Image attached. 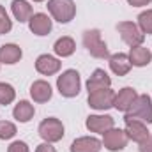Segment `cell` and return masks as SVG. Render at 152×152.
<instances>
[{
	"mask_svg": "<svg viewBox=\"0 0 152 152\" xmlns=\"http://www.w3.org/2000/svg\"><path fill=\"white\" fill-rule=\"evenodd\" d=\"M124 120H140L143 124H152V99L149 94H140L133 106L126 112Z\"/></svg>",
	"mask_w": 152,
	"mask_h": 152,
	"instance_id": "6da1fadb",
	"label": "cell"
},
{
	"mask_svg": "<svg viewBox=\"0 0 152 152\" xmlns=\"http://www.w3.org/2000/svg\"><path fill=\"white\" fill-rule=\"evenodd\" d=\"M57 90L62 97H76L81 90V78L76 69H67L57 78Z\"/></svg>",
	"mask_w": 152,
	"mask_h": 152,
	"instance_id": "7a4b0ae2",
	"label": "cell"
},
{
	"mask_svg": "<svg viewBox=\"0 0 152 152\" xmlns=\"http://www.w3.org/2000/svg\"><path fill=\"white\" fill-rule=\"evenodd\" d=\"M83 46L94 58H110V51L106 42L101 39V32L97 28H88L83 32Z\"/></svg>",
	"mask_w": 152,
	"mask_h": 152,
	"instance_id": "3957f363",
	"label": "cell"
},
{
	"mask_svg": "<svg viewBox=\"0 0 152 152\" xmlns=\"http://www.w3.org/2000/svg\"><path fill=\"white\" fill-rule=\"evenodd\" d=\"M48 11L51 18L58 23H69L76 16L75 0H48Z\"/></svg>",
	"mask_w": 152,
	"mask_h": 152,
	"instance_id": "277c9868",
	"label": "cell"
},
{
	"mask_svg": "<svg viewBox=\"0 0 152 152\" xmlns=\"http://www.w3.org/2000/svg\"><path fill=\"white\" fill-rule=\"evenodd\" d=\"M39 136L44 140V142H50V143H55V142H60L66 134V129H64V124L62 120H58L57 117H48L44 118L41 124H39Z\"/></svg>",
	"mask_w": 152,
	"mask_h": 152,
	"instance_id": "5b68a950",
	"label": "cell"
},
{
	"mask_svg": "<svg viewBox=\"0 0 152 152\" xmlns=\"http://www.w3.org/2000/svg\"><path fill=\"white\" fill-rule=\"evenodd\" d=\"M117 30H118V34H120V37L122 41L127 44V46H140V44H143V41H145V34L140 30V27L136 25V23H133V21H120V23H117Z\"/></svg>",
	"mask_w": 152,
	"mask_h": 152,
	"instance_id": "8992f818",
	"label": "cell"
},
{
	"mask_svg": "<svg viewBox=\"0 0 152 152\" xmlns=\"http://www.w3.org/2000/svg\"><path fill=\"white\" fill-rule=\"evenodd\" d=\"M113 101H115V92L112 90V87L88 92V99H87L88 106L97 110V112H104V110L113 108Z\"/></svg>",
	"mask_w": 152,
	"mask_h": 152,
	"instance_id": "52a82bcc",
	"label": "cell"
},
{
	"mask_svg": "<svg viewBox=\"0 0 152 152\" xmlns=\"http://www.w3.org/2000/svg\"><path fill=\"white\" fill-rule=\"evenodd\" d=\"M101 142H103V147H104L106 151L118 152V151H124V149H126L129 138H127V134H126L124 129L112 127V129H108V131L103 134V140H101Z\"/></svg>",
	"mask_w": 152,
	"mask_h": 152,
	"instance_id": "ba28073f",
	"label": "cell"
},
{
	"mask_svg": "<svg viewBox=\"0 0 152 152\" xmlns=\"http://www.w3.org/2000/svg\"><path fill=\"white\" fill-rule=\"evenodd\" d=\"M28 28L32 34H36L39 37L48 36L53 28V20L46 12H34L32 18L28 20Z\"/></svg>",
	"mask_w": 152,
	"mask_h": 152,
	"instance_id": "9c48e42d",
	"label": "cell"
},
{
	"mask_svg": "<svg viewBox=\"0 0 152 152\" xmlns=\"http://www.w3.org/2000/svg\"><path fill=\"white\" fill-rule=\"evenodd\" d=\"M85 126L90 133L104 134L108 129L115 127V118L112 115H88L85 120Z\"/></svg>",
	"mask_w": 152,
	"mask_h": 152,
	"instance_id": "30bf717a",
	"label": "cell"
},
{
	"mask_svg": "<svg viewBox=\"0 0 152 152\" xmlns=\"http://www.w3.org/2000/svg\"><path fill=\"white\" fill-rule=\"evenodd\" d=\"M60 67H62V62H60L57 57L48 55V53L39 55L37 60H36V71H37L39 75H42V76L57 75V73L60 71Z\"/></svg>",
	"mask_w": 152,
	"mask_h": 152,
	"instance_id": "8fae6325",
	"label": "cell"
},
{
	"mask_svg": "<svg viewBox=\"0 0 152 152\" xmlns=\"http://www.w3.org/2000/svg\"><path fill=\"white\" fill-rule=\"evenodd\" d=\"M136 97H138V92L133 87H124V88L118 90V94H115L113 108L118 110V112H122V113H126L133 106V103L136 101Z\"/></svg>",
	"mask_w": 152,
	"mask_h": 152,
	"instance_id": "7c38bea8",
	"label": "cell"
},
{
	"mask_svg": "<svg viewBox=\"0 0 152 152\" xmlns=\"http://www.w3.org/2000/svg\"><path fill=\"white\" fill-rule=\"evenodd\" d=\"M124 122H126L124 131H126L127 138L133 140L134 143H142V142L151 134L149 129H147V124H143V122H140V120H124Z\"/></svg>",
	"mask_w": 152,
	"mask_h": 152,
	"instance_id": "4fadbf2b",
	"label": "cell"
},
{
	"mask_svg": "<svg viewBox=\"0 0 152 152\" xmlns=\"http://www.w3.org/2000/svg\"><path fill=\"white\" fill-rule=\"evenodd\" d=\"M103 142L96 136H80L71 143V152H99Z\"/></svg>",
	"mask_w": 152,
	"mask_h": 152,
	"instance_id": "5bb4252c",
	"label": "cell"
},
{
	"mask_svg": "<svg viewBox=\"0 0 152 152\" xmlns=\"http://www.w3.org/2000/svg\"><path fill=\"white\" fill-rule=\"evenodd\" d=\"M23 57V51L18 44L14 42H7V44H2L0 46V64H5V66H14L21 60Z\"/></svg>",
	"mask_w": 152,
	"mask_h": 152,
	"instance_id": "9a60e30c",
	"label": "cell"
},
{
	"mask_svg": "<svg viewBox=\"0 0 152 152\" xmlns=\"http://www.w3.org/2000/svg\"><path fill=\"white\" fill-rule=\"evenodd\" d=\"M51 96H53V90L46 80H36L30 85V97L34 99V103H48Z\"/></svg>",
	"mask_w": 152,
	"mask_h": 152,
	"instance_id": "2e32d148",
	"label": "cell"
},
{
	"mask_svg": "<svg viewBox=\"0 0 152 152\" xmlns=\"http://www.w3.org/2000/svg\"><path fill=\"white\" fill-rule=\"evenodd\" d=\"M108 64H110L112 73L117 75V76H126L131 71V67H133L127 53H115V55H110Z\"/></svg>",
	"mask_w": 152,
	"mask_h": 152,
	"instance_id": "e0dca14e",
	"label": "cell"
},
{
	"mask_svg": "<svg viewBox=\"0 0 152 152\" xmlns=\"http://www.w3.org/2000/svg\"><path fill=\"white\" fill-rule=\"evenodd\" d=\"M129 60H131V66H134V67H145V66H149L152 60V53L149 48H145V46H133L131 50H129Z\"/></svg>",
	"mask_w": 152,
	"mask_h": 152,
	"instance_id": "ac0fdd59",
	"label": "cell"
},
{
	"mask_svg": "<svg viewBox=\"0 0 152 152\" xmlns=\"http://www.w3.org/2000/svg\"><path fill=\"white\" fill-rule=\"evenodd\" d=\"M112 87V78L108 76V73L104 69H96L90 78L87 80V90L94 92V90H101V88H108Z\"/></svg>",
	"mask_w": 152,
	"mask_h": 152,
	"instance_id": "d6986e66",
	"label": "cell"
},
{
	"mask_svg": "<svg viewBox=\"0 0 152 152\" xmlns=\"http://www.w3.org/2000/svg\"><path fill=\"white\" fill-rule=\"evenodd\" d=\"M11 12H12V16H14L16 21H20V23H28V20H30L32 14H34V9H32V5H30L27 0H12V4H11Z\"/></svg>",
	"mask_w": 152,
	"mask_h": 152,
	"instance_id": "ffe728a7",
	"label": "cell"
},
{
	"mask_svg": "<svg viewBox=\"0 0 152 152\" xmlns=\"http://www.w3.org/2000/svg\"><path fill=\"white\" fill-rule=\"evenodd\" d=\"M34 115H36V108H34V104L32 103H28V101H18L16 104H14V108H12V117L18 120V122H21V124H27V122H30L32 118H34Z\"/></svg>",
	"mask_w": 152,
	"mask_h": 152,
	"instance_id": "44dd1931",
	"label": "cell"
},
{
	"mask_svg": "<svg viewBox=\"0 0 152 152\" xmlns=\"http://www.w3.org/2000/svg\"><path fill=\"white\" fill-rule=\"evenodd\" d=\"M53 51H55V55H57V57H62V58L71 57V55L76 51L75 39L69 37V36H62L60 39H57V41H55V44H53Z\"/></svg>",
	"mask_w": 152,
	"mask_h": 152,
	"instance_id": "7402d4cb",
	"label": "cell"
},
{
	"mask_svg": "<svg viewBox=\"0 0 152 152\" xmlns=\"http://www.w3.org/2000/svg\"><path fill=\"white\" fill-rule=\"evenodd\" d=\"M16 99V90L11 83H5V81H0V104L7 106L11 104L12 101Z\"/></svg>",
	"mask_w": 152,
	"mask_h": 152,
	"instance_id": "603a6c76",
	"label": "cell"
},
{
	"mask_svg": "<svg viewBox=\"0 0 152 152\" xmlns=\"http://www.w3.org/2000/svg\"><path fill=\"white\" fill-rule=\"evenodd\" d=\"M138 27L143 34L152 36V9H147L138 14Z\"/></svg>",
	"mask_w": 152,
	"mask_h": 152,
	"instance_id": "cb8c5ba5",
	"label": "cell"
},
{
	"mask_svg": "<svg viewBox=\"0 0 152 152\" xmlns=\"http://www.w3.org/2000/svg\"><path fill=\"white\" fill-rule=\"evenodd\" d=\"M18 133L16 126L9 120H0V140H11Z\"/></svg>",
	"mask_w": 152,
	"mask_h": 152,
	"instance_id": "d4e9b609",
	"label": "cell"
},
{
	"mask_svg": "<svg viewBox=\"0 0 152 152\" xmlns=\"http://www.w3.org/2000/svg\"><path fill=\"white\" fill-rule=\"evenodd\" d=\"M11 30H12V20L9 18L5 7L0 5V36L2 34H9Z\"/></svg>",
	"mask_w": 152,
	"mask_h": 152,
	"instance_id": "484cf974",
	"label": "cell"
},
{
	"mask_svg": "<svg viewBox=\"0 0 152 152\" xmlns=\"http://www.w3.org/2000/svg\"><path fill=\"white\" fill-rule=\"evenodd\" d=\"M7 152H30V149H28V145H27L25 142L16 140V142H12V143L7 147Z\"/></svg>",
	"mask_w": 152,
	"mask_h": 152,
	"instance_id": "4316f807",
	"label": "cell"
},
{
	"mask_svg": "<svg viewBox=\"0 0 152 152\" xmlns=\"http://www.w3.org/2000/svg\"><path fill=\"white\" fill-rule=\"evenodd\" d=\"M140 145V152H152V134H149L142 143H138Z\"/></svg>",
	"mask_w": 152,
	"mask_h": 152,
	"instance_id": "83f0119b",
	"label": "cell"
},
{
	"mask_svg": "<svg viewBox=\"0 0 152 152\" xmlns=\"http://www.w3.org/2000/svg\"><path fill=\"white\" fill-rule=\"evenodd\" d=\"M36 152H57V149L50 143V142H42L36 147Z\"/></svg>",
	"mask_w": 152,
	"mask_h": 152,
	"instance_id": "f1b7e54d",
	"label": "cell"
},
{
	"mask_svg": "<svg viewBox=\"0 0 152 152\" xmlns=\"http://www.w3.org/2000/svg\"><path fill=\"white\" fill-rule=\"evenodd\" d=\"M152 0H127V4L129 5H133V7H145V5H149Z\"/></svg>",
	"mask_w": 152,
	"mask_h": 152,
	"instance_id": "f546056e",
	"label": "cell"
},
{
	"mask_svg": "<svg viewBox=\"0 0 152 152\" xmlns=\"http://www.w3.org/2000/svg\"><path fill=\"white\" fill-rule=\"evenodd\" d=\"M32 2H44V0H32Z\"/></svg>",
	"mask_w": 152,
	"mask_h": 152,
	"instance_id": "4dcf8cb0",
	"label": "cell"
}]
</instances>
